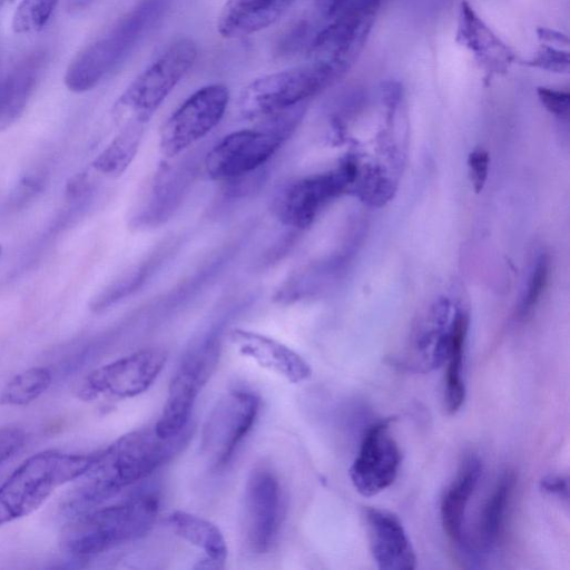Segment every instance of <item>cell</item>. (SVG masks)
Returning <instances> with one entry per match:
<instances>
[{
  "label": "cell",
  "mask_w": 570,
  "mask_h": 570,
  "mask_svg": "<svg viewBox=\"0 0 570 570\" xmlns=\"http://www.w3.org/2000/svg\"><path fill=\"white\" fill-rule=\"evenodd\" d=\"M391 421L380 420L366 429L357 456L351 465V481L364 497L384 491L397 476L401 452L390 433Z\"/></svg>",
  "instance_id": "cell-13"
},
{
  "label": "cell",
  "mask_w": 570,
  "mask_h": 570,
  "mask_svg": "<svg viewBox=\"0 0 570 570\" xmlns=\"http://www.w3.org/2000/svg\"><path fill=\"white\" fill-rule=\"evenodd\" d=\"M219 346L209 341L187 355L173 376L163 412L154 430L158 436L170 439L187 428L193 405L217 366Z\"/></svg>",
  "instance_id": "cell-8"
},
{
  "label": "cell",
  "mask_w": 570,
  "mask_h": 570,
  "mask_svg": "<svg viewBox=\"0 0 570 570\" xmlns=\"http://www.w3.org/2000/svg\"><path fill=\"white\" fill-rule=\"evenodd\" d=\"M197 55L191 39L174 40L120 95L115 105L117 116L145 125L194 66Z\"/></svg>",
  "instance_id": "cell-6"
},
{
  "label": "cell",
  "mask_w": 570,
  "mask_h": 570,
  "mask_svg": "<svg viewBox=\"0 0 570 570\" xmlns=\"http://www.w3.org/2000/svg\"><path fill=\"white\" fill-rule=\"evenodd\" d=\"M259 399L247 391H232L212 410L202 434V451L214 468L225 466L253 428Z\"/></svg>",
  "instance_id": "cell-11"
},
{
  "label": "cell",
  "mask_w": 570,
  "mask_h": 570,
  "mask_svg": "<svg viewBox=\"0 0 570 570\" xmlns=\"http://www.w3.org/2000/svg\"><path fill=\"white\" fill-rule=\"evenodd\" d=\"M95 455L48 450L26 459L0 487V525L30 514L55 489L79 479Z\"/></svg>",
  "instance_id": "cell-4"
},
{
  "label": "cell",
  "mask_w": 570,
  "mask_h": 570,
  "mask_svg": "<svg viewBox=\"0 0 570 570\" xmlns=\"http://www.w3.org/2000/svg\"><path fill=\"white\" fill-rule=\"evenodd\" d=\"M168 0H142L107 32L80 50L68 65L63 82L76 94L97 87L161 18Z\"/></svg>",
  "instance_id": "cell-2"
},
{
  "label": "cell",
  "mask_w": 570,
  "mask_h": 570,
  "mask_svg": "<svg viewBox=\"0 0 570 570\" xmlns=\"http://www.w3.org/2000/svg\"><path fill=\"white\" fill-rule=\"evenodd\" d=\"M370 549L379 569L412 570L416 556L400 519L387 510H365Z\"/></svg>",
  "instance_id": "cell-15"
},
{
  "label": "cell",
  "mask_w": 570,
  "mask_h": 570,
  "mask_svg": "<svg viewBox=\"0 0 570 570\" xmlns=\"http://www.w3.org/2000/svg\"><path fill=\"white\" fill-rule=\"evenodd\" d=\"M157 513L158 499L150 493L94 508L76 514L63 531L62 544L77 557L98 554L147 534Z\"/></svg>",
  "instance_id": "cell-3"
},
{
  "label": "cell",
  "mask_w": 570,
  "mask_h": 570,
  "mask_svg": "<svg viewBox=\"0 0 570 570\" xmlns=\"http://www.w3.org/2000/svg\"><path fill=\"white\" fill-rule=\"evenodd\" d=\"M167 361L161 348H144L105 364L87 375L79 389L86 401L100 396L135 397L149 389Z\"/></svg>",
  "instance_id": "cell-9"
},
{
  "label": "cell",
  "mask_w": 570,
  "mask_h": 570,
  "mask_svg": "<svg viewBox=\"0 0 570 570\" xmlns=\"http://www.w3.org/2000/svg\"><path fill=\"white\" fill-rule=\"evenodd\" d=\"M482 473V463L475 455L465 458L456 478L444 492L441 501L442 525L451 540L461 544L463 521L468 502L478 485Z\"/></svg>",
  "instance_id": "cell-19"
},
{
  "label": "cell",
  "mask_w": 570,
  "mask_h": 570,
  "mask_svg": "<svg viewBox=\"0 0 570 570\" xmlns=\"http://www.w3.org/2000/svg\"><path fill=\"white\" fill-rule=\"evenodd\" d=\"M142 132V124L126 122L121 131L96 157L92 167L108 177L120 176L136 156Z\"/></svg>",
  "instance_id": "cell-24"
},
{
  "label": "cell",
  "mask_w": 570,
  "mask_h": 570,
  "mask_svg": "<svg viewBox=\"0 0 570 570\" xmlns=\"http://www.w3.org/2000/svg\"><path fill=\"white\" fill-rule=\"evenodd\" d=\"M468 326V315L458 311L450 324L449 351L444 362L446 363L444 404L449 413L459 411L465 399L463 358Z\"/></svg>",
  "instance_id": "cell-23"
},
{
  "label": "cell",
  "mask_w": 570,
  "mask_h": 570,
  "mask_svg": "<svg viewBox=\"0 0 570 570\" xmlns=\"http://www.w3.org/2000/svg\"><path fill=\"white\" fill-rule=\"evenodd\" d=\"M228 88L208 85L190 95L166 120L160 131V150L174 157L206 136L224 117Z\"/></svg>",
  "instance_id": "cell-10"
},
{
  "label": "cell",
  "mask_w": 570,
  "mask_h": 570,
  "mask_svg": "<svg viewBox=\"0 0 570 570\" xmlns=\"http://www.w3.org/2000/svg\"><path fill=\"white\" fill-rule=\"evenodd\" d=\"M540 488L553 495L568 500V479L563 475H547L540 482Z\"/></svg>",
  "instance_id": "cell-33"
},
{
  "label": "cell",
  "mask_w": 570,
  "mask_h": 570,
  "mask_svg": "<svg viewBox=\"0 0 570 570\" xmlns=\"http://www.w3.org/2000/svg\"><path fill=\"white\" fill-rule=\"evenodd\" d=\"M46 60L43 50L33 51L0 78V131L11 127L23 115Z\"/></svg>",
  "instance_id": "cell-17"
},
{
  "label": "cell",
  "mask_w": 570,
  "mask_h": 570,
  "mask_svg": "<svg viewBox=\"0 0 570 570\" xmlns=\"http://www.w3.org/2000/svg\"><path fill=\"white\" fill-rule=\"evenodd\" d=\"M468 164L474 190L479 193L488 177L489 156L483 150H474L469 155Z\"/></svg>",
  "instance_id": "cell-32"
},
{
  "label": "cell",
  "mask_w": 570,
  "mask_h": 570,
  "mask_svg": "<svg viewBox=\"0 0 570 570\" xmlns=\"http://www.w3.org/2000/svg\"><path fill=\"white\" fill-rule=\"evenodd\" d=\"M530 62L533 67L556 72H567L569 68L568 53L548 46H543Z\"/></svg>",
  "instance_id": "cell-29"
},
{
  "label": "cell",
  "mask_w": 570,
  "mask_h": 570,
  "mask_svg": "<svg viewBox=\"0 0 570 570\" xmlns=\"http://www.w3.org/2000/svg\"><path fill=\"white\" fill-rule=\"evenodd\" d=\"M60 0H22L12 17V30L19 35L42 30Z\"/></svg>",
  "instance_id": "cell-26"
},
{
  "label": "cell",
  "mask_w": 570,
  "mask_h": 570,
  "mask_svg": "<svg viewBox=\"0 0 570 570\" xmlns=\"http://www.w3.org/2000/svg\"><path fill=\"white\" fill-rule=\"evenodd\" d=\"M0 3H1V1H0Z\"/></svg>",
  "instance_id": "cell-36"
},
{
  "label": "cell",
  "mask_w": 570,
  "mask_h": 570,
  "mask_svg": "<svg viewBox=\"0 0 570 570\" xmlns=\"http://www.w3.org/2000/svg\"><path fill=\"white\" fill-rule=\"evenodd\" d=\"M355 177L354 163L346 160L334 170L289 183L275 197L274 213L285 225L305 228Z\"/></svg>",
  "instance_id": "cell-12"
},
{
  "label": "cell",
  "mask_w": 570,
  "mask_h": 570,
  "mask_svg": "<svg viewBox=\"0 0 570 570\" xmlns=\"http://www.w3.org/2000/svg\"><path fill=\"white\" fill-rule=\"evenodd\" d=\"M229 337L243 356L291 383H301L312 374L309 364L299 354L274 338L239 328L232 331Z\"/></svg>",
  "instance_id": "cell-16"
},
{
  "label": "cell",
  "mask_w": 570,
  "mask_h": 570,
  "mask_svg": "<svg viewBox=\"0 0 570 570\" xmlns=\"http://www.w3.org/2000/svg\"><path fill=\"white\" fill-rule=\"evenodd\" d=\"M26 439L27 434L21 428L0 426V465L22 448Z\"/></svg>",
  "instance_id": "cell-30"
},
{
  "label": "cell",
  "mask_w": 570,
  "mask_h": 570,
  "mask_svg": "<svg viewBox=\"0 0 570 570\" xmlns=\"http://www.w3.org/2000/svg\"><path fill=\"white\" fill-rule=\"evenodd\" d=\"M294 0H227L218 16L224 38L246 37L274 23Z\"/></svg>",
  "instance_id": "cell-18"
},
{
  "label": "cell",
  "mask_w": 570,
  "mask_h": 570,
  "mask_svg": "<svg viewBox=\"0 0 570 570\" xmlns=\"http://www.w3.org/2000/svg\"><path fill=\"white\" fill-rule=\"evenodd\" d=\"M168 524L185 541L202 549L206 558L200 568L219 569L227 558V543L220 530L210 521L185 511L168 515Z\"/></svg>",
  "instance_id": "cell-20"
},
{
  "label": "cell",
  "mask_w": 570,
  "mask_h": 570,
  "mask_svg": "<svg viewBox=\"0 0 570 570\" xmlns=\"http://www.w3.org/2000/svg\"><path fill=\"white\" fill-rule=\"evenodd\" d=\"M188 439L189 426L170 439L158 436L155 430H139L120 436L96 453L70 494L69 511L78 514L94 509L145 479L177 454Z\"/></svg>",
  "instance_id": "cell-1"
},
{
  "label": "cell",
  "mask_w": 570,
  "mask_h": 570,
  "mask_svg": "<svg viewBox=\"0 0 570 570\" xmlns=\"http://www.w3.org/2000/svg\"><path fill=\"white\" fill-rule=\"evenodd\" d=\"M514 485V472L504 471L481 511L478 523V544L479 549L485 553L494 550L500 542Z\"/></svg>",
  "instance_id": "cell-22"
},
{
  "label": "cell",
  "mask_w": 570,
  "mask_h": 570,
  "mask_svg": "<svg viewBox=\"0 0 570 570\" xmlns=\"http://www.w3.org/2000/svg\"><path fill=\"white\" fill-rule=\"evenodd\" d=\"M548 271V259L544 255H542L538 258L534 268L531 273L527 288L528 291L522 299L520 307L521 316H525L538 303L547 284L549 273Z\"/></svg>",
  "instance_id": "cell-27"
},
{
  "label": "cell",
  "mask_w": 570,
  "mask_h": 570,
  "mask_svg": "<svg viewBox=\"0 0 570 570\" xmlns=\"http://www.w3.org/2000/svg\"><path fill=\"white\" fill-rule=\"evenodd\" d=\"M51 372L46 367H31L14 375L0 392L1 405H26L37 400L50 386Z\"/></svg>",
  "instance_id": "cell-25"
},
{
  "label": "cell",
  "mask_w": 570,
  "mask_h": 570,
  "mask_svg": "<svg viewBox=\"0 0 570 570\" xmlns=\"http://www.w3.org/2000/svg\"><path fill=\"white\" fill-rule=\"evenodd\" d=\"M334 79L331 70L313 62L263 76L243 90L240 112L249 119L265 120L298 107Z\"/></svg>",
  "instance_id": "cell-7"
},
{
  "label": "cell",
  "mask_w": 570,
  "mask_h": 570,
  "mask_svg": "<svg viewBox=\"0 0 570 570\" xmlns=\"http://www.w3.org/2000/svg\"><path fill=\"white\" fill-rule=\"evenodd\" d=\"M244 527L248 548L255 553L267 552L281 522V487L274 472L255 468L246 482Z\"/></svg>",
  "instance_id": "cell-14"
},
{
  "label": "cell",
  "mask_w": 570,
  "mask_h": 570,
  "mask_svg": "<svg viewBox=\"0 0 570 570\" xmlns=\"http://www.w3.org/2000/svg\"><path fill=\"white\" fill-rule=\"evenodd\" d=\"M538 96L547 110L558 117H566L569 111L570 96L567 91L540 87Z\"/></svg>",
  "instance_id": "cell-31"
},
{
  "label": "cell",
  "mask_w": 570,
  "mask_h": 570,
  "mask_svg": "<svg viewBox=\"0 0 570 570\" xmlns=\"http://www.w3.org/2000/svg\"><path fill=\"white\" fill-rule=\"evenodd\" d=\"M1 2H12L13 0H0Z\"/></svg>",
  "instance_id": "cell-34"
},
{
  "label": "cell",
  "mask_w": 570,
  "mask_h": 570,
  "mask_svg": "<svg viewBox=\"0 0 570 570\" xmlns=\"http://www.w3.org/2000/svg\"><path fill=\"white\" fill-rule=\"evenodd\" d=\"M301 116V108L265 119L261 128L224 137L207 155V174L215 180H232L264 165L282 146Z\"/></svg>",
  "instance_id": "cell-5"
},
{
  "label": "cell",
  "mask_w": 570,
  "mask_h": 570,
  "mask_svg": "<svg viewBox=\"0 0 570 570\" xmlns=\"http://www.w3.org/2000/svg\"><path fill=\"white\" fill-rule=\"evenodd\" d=\"M46 184V174L43 170H33L21 178L11 195L10 203L13 207H22L31 202Z\"/></svg>",
  "instance_id": "cell-28"
},
{
  "label": "cell",
  "mask_w": 570,
  "mask_h": 570,
  "mask_svg": "<svg viewBox=\"0 0 570 570\" xmlns=\"http://www.w3.org/2000/svg\"><path fill=\"white\" fill-rule=\"evenodd\" d=\"M0 252H1V247H0Z\"/></svg>",
  "instance_id": "cell-35"
},
{
  "label": "cell",
  "mask_w": 570,
  "mask_h": 570,
  "mask_svg": "<svg viewBox=\"0 0 570 570\" xmlns=\"http://www.w3.org/2000/svg\"><path fill=\"white\" fill-rule=\"evenodd\" d=\"M458 38L490 68L499 70L514 58L510 49L483 23L466 2L461 6Z\"/></svg>",
  "instance_id": "cell-21"
}]
</instances>
